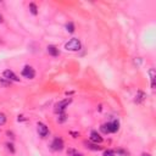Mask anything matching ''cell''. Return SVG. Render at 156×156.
Instances as JSON below:
<instances>
[{
	"label": "cell",
	"instance_id": "cell-10",
	"mask_svg": "<svg viewBox=\"0 0 156 156\" xmlns=\"http://www.w3.org/2000/svg\"><path fill=\"white\" fill-rule=\"evenodd\" d=\"M67 156H83V154L73 148H70V149H67Z\"/></svg>",
	"mask_w": 156,
	"mask_h": 156
},
{
	"label": "cell",
	"instance_id": "cell-20",
	"mask_svg": "<svg viewBox=\"0 0 156 156\" xmlns=\"http://www.w3.org/2000/svg\"><path fill=\"white\" fill-rule=\"evenodd\" d=\"M117 154H120L121 156H128V152L124 151V150H122V149H118V150H117Z\"/></svg>",
	"mask_w": 156,
	"mask_h": 156
},
{
	"label": "cell",
	"instance_id": "cell-15",
	"mask_svg": "<svg viewBox=\"0 0 156 156\" xmlns=\"http://www.w3.org/2000/svg\"><path fill=\"white\" fill-rule=\"evenodd\" d=\"M66 120H67V115H65V113H59V117H57V122H59V123H63Z\"/></svg>",
	"mask_w": 156,
	"mask_h": 156
},
{
	"label": "cell",
	"instance_id": "cell-23",
	"mask_svg": "<svg viewBox=\"0 0 156 156\" xmlns=\"http://www.w3.org/2000/svg\"><path fill=\"white\" fill-rule=\"evenodd\" d=\"M141 156H151V155H149V154H143Z\"/></svg>",
	"mask_w": 156,
	"mask_h": 156
},
{
	"label": "cell",
	"instance_id": "cell-11",
	"mask_svg": "<svg viewBox=\"0 0 156 156\" xmlns=\"http://www.w3.org/2000/svg\"><path fill=\"white\" fill-rule=\"evenodd\" d=\"M100 129H101V132H102V133H105V134H107V133H111V123L102 124V126L100 127Z\"/></svg>",
	"mask_w": 156,
	"mask_h": 156
},
{
	"label": "cell",
	"instance_id": "cell-13",
	"mask_svg": "<svg viewBox=\"0 0 156 156\" xmlns=\"http://www.w3.org/2000/svg\"><path fill=\"white\" fill-rule=\"evenodd\" d=\"M118 128H120V123H118V121H113V122L111 123V133L117 132V131H118Z\"/></svg>",
	"mask_w": 156,
	"mask_h": 156
},
{
	"label": "cell",
	"instance_id": "cell-17",
	"mask_svg": "<svg viewBox=\"0 0 156 156\" xmlns=\"http://www.w3.org/2000/svg\"><path fill=\"white\" fill-rule=\"evenodd\" d=\"M66 29H67V32L73 33V32H74V24H73L72 22H68V23L66 24Z\"/></svg>",
	"mask_w": 156,
	"mask_h": 156
},
{
	"label": "cell",
	"instance_id": "cell-18",
	"mask_svg": "<svg viewBox=\"0 0 156 156\" xmlns=\"http://www.w3.org/2000/svg\"><path fill=\"white\" fill-rule=\"evenodd\" d=\"M102 156H115V151H112V150H105L104 151V154H102Z\"/></svg>",
	"mask_w": 156,
	"mask_h": 156
},
{
	"label": "cell",
	"instance_id": "cell-12",
	"mask_svg": "<svg viewBox=\"0 0 156 156\" xmlns=\"http://www.w3.org/2000/svg\"><path fill=\"white\" fill-rule=\"evenodd\" d=\"M144 99H145V94L143 93V92H138V94H137V96H135V102L139 104V102H141V101H144Z\"/></svg>",
	"mask_w": 156,
	"mask_h": 156
},
{
	"label": "cell",
	"instance_id": "cell-14",
	"mask_svg": "<svg viewBox=\"0 0 156 156\" xmlns=\"http://www.w3.org/2000/svg\"><path fill=\"white\" fill-rule=\"evenodd\" d=\"M29 11L32 12L33 15H37V14H38V7H37V5H35L34 3H31V4H29Z\"/></svg>",
	"mask_w": 156,
	"mask_h": 156
},
{
	"label": "cell",
	"instance_id": "cell-7",
	"mask_svg": "<svg viewBox=\"0 0 156 156\" xmlns=\"http://www.w3.org/2000/svg\"><path fill=\"white\" fill-rule=\"evenodd\" d=\"M90 140L94 141L95 144H98V143L100 144V143H102L104 139H102V137H100V134H99L96 131H93L92 133H90Z\"/></svg>",
	"mask_w": 156,
	"mask_h": 156
},
{
	"label": "cell",
	"instance_id": "cell-9",
	"mask_svg": "<svg viewBox=\"0 0 156 156\" xmlns=\"http://www.w3.org/2000/svg\"><path fill=\"white\" fill-rule=\"evenodd\" d=\"M84 145H85V148H88V149H90V150H95V151L101 150V146H99L98 144H93V143L84 141Z\"/></svg>",
	"mask_w": 156,
	"mask_h": 156
},
{
	"label": "cell",
	"instance_id": "cell-5",
	"mask_svg": "<svg viewBox=\"0 0 156 156\" xmlns=\"http://www.w3.org/2000/svg\"><path fill=\"white\" fill-rule=\"evenodd\" d=\"M3 74H4V78H5V79H7L9 82H11V81L18 82V81H20V78H18L14 72H12L11 70H5Z\"/></svg>",
	"mask_w": 156,
	"mask_h": 156
},
{
	"label": "cell",
	"instance_id": "cell-2",
	"mask_svg": "<svg viewBox=\"0 0 156 156\" xmlns=\"http://www.w3.org/2000/svg\"><path fill=\"white\" fill-rule=\"evenodd\" d=\"M65 48H66V50H70V51H78V50H81L82 44H81V42H79V39L72 38L70 42L66 43Z\"/></svg>",
	"mask_w": 156,
	"mask_h": 156
},
{
	"label": "cell",
	"instance_id": "cell-6",
	"mask_svg": "<svg viewBox=\"0 0 156 156\" xmlns=\"http://www.w3.org/2000/svg\"><path fill=\"white\" fill-rule=\"evenodd\" d=\"M51 149L55 151H60L63 149V140L61 138H55L51 143Z\"/></svg>",
	"mask_w": 156,
	"mask_h": 156
},
{
	"label": "cell",
	"instance_id": "cell-16",
	"mask_svg": "<svg viewBox=\"0 0 156 156\" xmlns=\"http://www.w3.org/2000/svg\"><path fill=\"white\" fill-rule=\"evenodd\" d=\"M149 73H150V77H151V88H155V71L151 68L149 71Z\"/></svg>",
	"mask_w": 156,
	"mask_h": 156
},
{
	"label": "cell",
	"instance_id": "cell-21",
	"mask_svg": "<svg viewBox=\"0 0 156 156\" xmlns=\"http://www.w3.org/2000/svg\"><path fill=\"white\" fill-rule=\"evenodd\" d=\"M6 146H7V149H9L11 152H15V149H14V145H12V144H10V143H7V144H6Z\"/></svg>",
	"mask_w": 156,
	"mask_h": 156
},
{
	"label": "cell",
	"instance_id": "cell-4",
	"mask_svg": "<svg viewBox=\"0 0 156 156\" xmlns=\"http://www.w3.org/2000/svg\"><path fill=\"white\" fill-rule=\"evenodd\" d=\"M37 131H38V134L40 135L42 138H46V135L49 134V128L44 123H42V122H39L37 124Z\"/></svg>",
	"mask_w": 156,
	"mask_h": 156
},
{
	"label": "cell",
	"instance_id": "cell-8",
	"mask_svg": "<svg viewBox=\"0 0 156 156\" xmlns=\"http://www.w3.org/2000/svg\"><path fill=\"white\" fill-rule=\"evenodd\" d=\"M48 53H49L51 56H57V55L60 54V51H59V49H57L56 46L49 45V46H48Z\"/></svg>",
	"mask_w": 156,
	"mask_h": 156
},
{
	"label": "cell",
	"instance_id": "cell-22",
	"mask_svg": "<svg viewBox=\"0 0 156 156\" xmlns=\"http://www.w3.org/2000/svg\"><path fill=\"white\" fill-rule=\"evenodd\" d=\"M3 21H4V20H3V16H1V15H0V23H1Z\"/></svg>",
	"mask_w": 156,
	"mask_h": 156
},
{
	"label": "cell",
	"instance_id": "cell-3",
	"mask_svg": "<svg viewBox=\"0 0 156 156\" xmlns=\"http://www.w3.org/2000/svg\"><path fill=\"white\" fill-rule=\"evenodd\" d=\"M22 76L24 78H28V79H33L35 76V71L31 66H24V68L22 70Z\"/></svg>",
	"mask_w": 156,
	"mask_h": 156
},
{
	"label": "cell",
	"instance_id": "cell-19",
	"mask_svg": "<svg viewBox=\"0 0 156 156\" xmlns=\"http://www.w3.org/2000/svg\"><path fill=\"white\" fill-rule=\"evenodd\" d=\"M5 122H6V116L4 113H0V126L5 124Z\"/></svg>",
	"mask_w": 156,
	"mask_h": 156
},
{
	"label": "cell",
	"instance_id": "cell-1",
	"mask_svg": "<svg viewBox=\"0 0 156 156\" xmlns=\"http://www.w3.org/2000/svg\"><path fill=\"white\" fill-rule=\"evenodd\" d=\"M71 102H72V99H71V98L65 99V100H61V101L56 102V104H55L54 111H55L56 113H63L65 110H66V107H68V105H70Z\"/></svg>",
	"mask_w": 156,
	"mask_h": 156
}]
</instances>
